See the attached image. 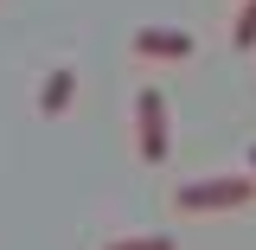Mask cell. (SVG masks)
Instances as JSON below:
<instances>
[{"label":"cell","instance_id":"cell-1","mask_svg":"<svg viewBox=\"0 0 256 250\" xmlns=\"http://www.w3.org/2000/svg\"><path fill=\"white\" fill-rule=\"evenodd\" d=\"M173 205H180V212H237V205H256V180H250V173L180 180V186H173Z\"/></svg>","mask_w":256,"mask_h":250},{"label":"cell","instance_id":"cell-2","mask_svg":"<svg viewBox=\"0 0 256 250\" xmlns=\"http://www.w3.org/2000/svg\"><path fill=\"white\" fill-rule=\"evenodd\" d=\"M134 154L160 167V160L173 154V109H166V96L148 84V90H134Z\"/></svg>","mask_w":256,"mask_h":250},{"label":"cell","instance_id":"cell-3","mask_svg":"<svg viewBox=\"0 0 256 250\" xmlns=\"http://www.w3.org/2000/svg\"><path fill=\"white\" fill-rule=\"evenodd\" d=\"M128 52H134V58H160V64H180V58H192V52H198V39H192L186 26H134Z\"/></svg>","mask_w":256,"mask_h":250},{"label":"cell","instance_id":"cell-4","mask_svg":"<svg viewBox=\"0 0 256 250\" xmlns=\"http://www.w3.org/2000/svg\"><path fill=\"white\" fill-rule=\"evenodd\" d=\"M70 103H77V64L45 71V77H38V116H45V122H58Z\"/></svg>","mask_w":256,"mask_h":250},{"label":"cell","instance_id":"cell-5","mask_svg":"<svg viewBox=\"0 0 256 250\" xmlns=\"http://www.w3.org/2000/svg\"><path fill=\"white\" fill-rule=\"evenodd\" d=\"M102 250H180L166 231H134V237H109Z\"/></svg>","mask_w":256,"mask_h":250},{"label":"cell","instance_id":"cell-6","mask_svg":"<svg viewBox=\"0 0 256 250\" xmlns=\"http://www.w3.org/2000/svg\"><path fill=\"white\" fill-rule=\"evenodd\" d=\"M230 39H237V52H256V0L237 7V20H230Z\"/></svg>","mask_w":256,"mask_h":250},{"label":"cell","instance_id":"cell-7","mask_svg":"<svg viewBox=\"0 0 256 250\" xmlns=\"http://www.w3.org/2000/svg\"><path fill=\"white\" fill-rule=\"evenodd\" d=\"M244 160H250V180H256V141H250V154H244Z\"/></svg>","mask_w":256,"mask_h":250}]
</instances>
